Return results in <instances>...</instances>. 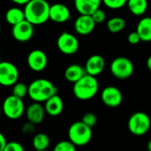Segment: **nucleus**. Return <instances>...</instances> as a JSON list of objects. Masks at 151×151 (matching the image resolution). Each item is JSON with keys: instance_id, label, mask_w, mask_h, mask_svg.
I'll list each match as a JSON object with an SVG mask.
<instances>
[{"instance_id": "1", "label": "nucleus", "mask_w": 151, "mask_h": 151, "mask_svg": "<svg viewBox=\"0 0 151 151\" xmlns=\"http://www.w3.org/2000/svg\"><path fill=\"white\" fill-rule=\"evenodd\" d=\"M50 7L46 0H30L25 4V19L34 26L42 25L50 19Z\"/></svg>"}, {"instance_id": "2", "label": "nucleus", "mask_w": 151, "mask_h": 151, "mask_svg": "<svg viewBox=\"0 0 151 151\" xmlns=\"http://www.w3.org/2000/svg\"><path fill=\"white\" fill-rule=\"evenodd\" d=\"M99 83L96 76L86 73L79 81L73 83V92L74 96L81 101L93 98L98 92Z\"/></svg>"}, {"instance_id": "3", "label": "nucleus", "mask_w": 151, "mask_h": 151, "mask_svg": "<svg viewBox=\"0 0 151 151\" xmlns=\"http://www.w3.org/2000/svg\"><path fill=\"white\" fill-rule=\"evenodd\" d=\"M58 94L57 87L47 79H37L28 86V96L34 101L42 103Z\"/></svg>"}, {"instance_id": "4", "label": "nucleus", "mask_w": 151, "mask_h": 151, "mask_svg": "<svg viewBox=\"0 0 151 151\" xmlns=\"http://www.w3.org/2000/svg\"><path fill=\"white\" fill-rule=\"evenodd\" d=\"M92 127L82 121L73 123L68 129V138L76 146L81 147L89 143L92 138Z\"/></svg>"}, {"instance_id": "5", "label": "nucleus", "mask_w": 151, "mask_h": 151, "mask_svg": "<svg viewBox=\"0 0 151 151\" xmlns=\"http://www.w3.org/2000/svg\"><path fill=\"white\" fill-rule=\"evenodd\" d=\"M151 126V120L148 114L142 111H137L132 114L128 119L127 127L129 132L136 136L146 134Z\"/></svg>"}, {"instance_id": "6", "label": "nucleus", "mask_w": 151, "mask_h": 151, "mask_svg": "<svg viewBox=\"0 0 151 151\" xmlns=\"http://www.w3.org/2000/svg\"><path fill=\"white\" fill-rule=\"evenodd\" d=\"M2 111L6 118L10 119H19L25 112V105L22 98L17 97L13 95L7 96L3 102Z\"/></svg>"}, {"instance_id": "7", "label": "nucleus", "mask_w": 151, "mask_h": 151, "mask_svg": "<svg viewBox=\"0 0 151 151\" xmlns=\"http://www.w3.org/2000/svg\"><path fill=\"white\" fill-rule=\"evenodd\" d=\"M111 74L119 80H126L131 77L134 71L133 62L126 57H118L111 64Z\"/></svg>"}, {"instance_id": "8", "label": "nucleus", "mask_w": 151, "mask_h": 151, "mask_svg": "<svg viewBox=\"0 0 151 151\" xmlns=\"http://www.w3.org/2000/svg\"><path fill=\"white\" fill-rule=\"evenodd\" d=\"M19 80V70L11 62L0 61V85L12 87Z\"/></svg>"}, {"instance_id": "9", "label": "nucleus", "mask_w": 151, "mask_h": 151, "mask_svg": "<svg viewBox=\"0 0 151 151\" xmlns=\"http://www.w3.org/2000/svg\"><path fill=\"white\" fill-rule=\"evenodd\" d=\"M58 49L65 55H73L75 54L79 48V40L73 35L68 32H63L57 40Z\"/></svg>"}, {"instance_id": "10", "label": "nucleus", "mask_w": 151, "mask_h": 151, "mask_svg": "<svg viewBox=\"0 0 151 151\" xmlns=\"http://www.w3.org/2000/svg\"><path fill=\"white\" fill-rule=\"evenodd\" d=\"M35 33L34 25L30 23L26 19L14 26H12V35L13 38L20 42H25L29 41Z\"/></svg>"}, {"instance_id": "11", "label": "nucleus", "mask_w": 151, "mask_h": 151, "mask_svg": "<svg viewBox=\"0 0 151 151\" xmlns=\"http://www.w3.org/2000/svg\"><path fill=\"white\" fill-rule=\"evenodd\" d=\"M101 99L103 103L111 108L119 107L123 101V95L119 88L115 86L105 87L101 94Z\"/></svg>"}, {"instance_id": "12", "label": "nucleus", "mask_w": 151, "mask_h": 151, "mask_svg": "<svg viewBox=\"0 0 151 151\" xmlns=\"http://www.w3.org/2000/svg\"><path fill=\"white\" fill-rule=\"evenodd\" d=\"M28 67L34 72L43 71L48 64V58L44 51L42 50H34L29 52L27 58Z\"/></svg>"}, {"instance_id": "13", "label": "nucleus", "mask_w": 151, "mask_h": 151, "mask_svg": "<svg viewBox=\"0 0 151 151\" xmlns=\"http://www.w3.org/2000/svg\"><path fill=\"white\" fill-rule=\"evenodd\" d=\"M96 25V23L91 15L80 14V16L75 19L74 29L76 33L81 35H88L94 31Z\"/></svg>"}, {"instance_id": "14", "label": "nucleus", "mask_w": 151, "mask_h": 151, "mask_svg": "<svg viewBox=\"0 0 151 151\" xmlns=\"http://www.w3.org/2000/svg\"><path fill=\"white\" fill-rule=\"evenodd\" d=\"M71 12L68 7L63 4L56 3L50 7V19L56 23H64L69 20Z\"/></svg>"}, {"instance_id": "15", "label": "nucleus", "mask_w": 151, "mask_h": 151, "mask_svg": "<svg viewBox=\"0 0 151 151\" xmlns=\"http://www.w3.org/2000/svg\"><path fill=\"white\" fill-rule=\"evenodd\" d=\"M84 67L87 73L96 77L104 70L105 60L104 57H102L101 55H92L88 58Z\"/></svg>"}, {"instance_id": "16", "label": "nucleus", "mask_w": 151, "mask_h": 151, "mask_svg": "<svg viewBox=\"0 0 151 151\" xmlns=\"http://www.w3.org/2000/svg\"><path fill=\"white\" fill-rule=\"evenodd\" d=\"M45 113L46 111L44 106H42L41 103L35 102L27 107L26 111V117L28 121L34 123L35 125H38L43 121Z\"/></svg>"}, {"instance_id": "17", "label": "nucleus", "mask_w": 151, "mask_h": 151, "mask_svg": "<svg viewBox=\"0 0 151 151\" xmlns=\"http://www.w3.org/2000/svg\"><path fill=\"white\" fill-rule=\"evenodd\" d=\"M44 109L48 115L51 117H57L60 115L64 110V103L62 98L58 95H54L44 102Z\"/></svg>"}, {"instance_id": "18", "label": "nucleus", "mask_w": 151, "mask_h": 151, "mask_svg": "<svg viewBox=\"0 0 151 151\" xmlns=\"http://www.w3.org/2000/svg\"><path fill=\"white\" fill-rule=\"evenodd\" d=\"M102 0H74V7L80 14L91 15L100 8Z\"/></svg>"}, {"instance_id": "19", "label": "nucleus", "mask_w": 151, "mask_h": 151, "mask_svg": "<svg viewBox=\"0 0 151 151\" xmlns=\"http://www.w3.org/2000/svg\"><path fill=\"white\" fill-rule=\"evenodd\" d=\"M85 67L78 64L70 65L65 71V78L67 81L74 83L86 74Z\"/></svg>"}, {"instance_id": "20", "label": "nucleus", "mask_w": 151, "mask_h": 151, "mask_svg": "<svg viewBox=\"0 0 151 151\" xmlns=\"http://www.w3.org/2000/svg\"><path fill=\"white\" fill-rule=\"evenodd\" d=\"M136 32L139 34L142 42H151V17H144L140 19Z\"/></svg>"}, {"instance_id": "21", "label": "nucleus", "mask_w": 151, "mask_h": 151, "mask_svg": "<svg viewBox=\"0 0 151 151\" xmlns=\"http://www.w3.org/2000/svg\"><path fill=\"white\" fill-rule=\"evenodd\" d=\"M25 19L24 10H21L19 7H12L7 10L5 12V20L11 26H14L15 24Z\"/></svg>"}, {"instance_id": "22", "label": "nucleus", "mask_w": 151, "mask_h": 151, "mask_svg": "<svg viewBox=\"0 0 151 151\" xmlns=\"http://www.w3.org/2000/svg\"><path fill=\"white\" fill-rule=\"evenodd\" d=\"M127 5L134 15L142 16L148 9V0H127Z\"/></svg>"}, {"instance_id": "23", "label": "nucleus", "mask_w": 151, "mask_h": 151, "mask_svg": "<svg viewBox=\"0 0 151 151\" xmlns=\"http://www.w3.org/2000/svg\"><path fill=\"white\" fill-rule=\"evenodd\" d=\"M50 137L43 133H40L35 135L32 140V144L35 150L38 151H42L47 150L50 146Z\"/></svg>"}, {"instance_id": "24", "label": "nucleus", "mask_w": 151, "mask_h": 151, "mask_svg": "<svg viewBox=\"0 0 151 151\" xmlns=\"http://www.w3.org/2000/svg\"><path fill=\"white\" fill-rule=\"evenodd\" d=\"M106 26L111 33L117 34L126 27V20L121 17H113L107 21Z\"/></svg>"}, {"instance_id": "25", "label": "nucleus", "mask_w": 151, "mask_h": 151, "mask_svg": "<svg viewBox=\"0 0 151 151\" xmlns=\"http://www.w3.org/2000/svg\"><path fill=\"white\" fill-rule=\"evenodd\" d=\"M28 94V86H27L23 82H16L12 86V95L19 97L24 98Z\"/></svg>"}, {"instance_id": "26", "label": "nucleus", "mask_w": 151, "mask_h": 151, "mask_svg": "<svg viewBox=\"0 0 151 151\" xmlns=\"http://www.w3.org/2000/svg\"><path fill=\"white\" fill-rule=\"evenodd\" d=\"M76 150V146L69 140V141H61L58 142L54 148L55 151H74Z\"/></svg>"}, {"instance_id": "27", "label": "nucleus", "mask_w": 151, "mask_h": 151, "mask_svg": "<svg viewBox=\"0 0 151 151\" xmlns=\"http://www.w3.org/2000/svg\"><path fill=\"white\" fill-rule=\"evenodd\" d=\"M102 2L110 9H119L127 4V0H102Z\"/></svg>"}, {"instance_id": "28", "label": "nucleus", "mask_w": 151, "mask_h": 151, "mask_svg": "<svg viewBox=\"0 0 151 151\" xmlns=\"http://www.w3.org/2000/svg\"><path fill=\"white\" fill-rule=\"evenodd\" d=\"M81 121L83 123H85L86 125H88L90 127H93L96 125L97 122V118L96 116L95 113L93 112H87L86 114H84V116L82 117Z\"/></svg>"}, {"instance_id": "29", "label": "nucleus", "mask_w": 151, "mask_h": 151, "mask_svg": "<svg viewBox=\"0 0 151 151\" xmlns=\"http://www.w3.org/2000/svg\"><path fill=\"white\" fill-rule=\"evenodd\" d=\"M93 19L95 20V22L96 24H100L103 23L105 19H106V13L104 10H102L101 8H98L96 11H95L92 14H91Z\"/></svg>"}, {"instance_id": "30", "label": "nucleus", "mask_w": 151, "mask_h": 151, "mask_svg": "<svg viewBox=\"0 0 151 151\" xmlns=\"http://www.w3.org/2000/svg\"><path fill=\"white\" fill-rule=\"evenodd\" d=\"M24 148L23 146L17 142H7L5 147H4V151H23Z\"/></svg>"}, {"instance_id": "31", "label": "nucleus", "mask_w": 151, "mask_h": 151, "mask_svg": "<svg viewBox=\"0 0 151 151\" xmlns=\"http://www.w3.org/2000/svg\"><path fill=\"white\" fill-rule=\"evenodd\" d=\"M127 41H128V42H129L130 44H132V45H136V44H138L140 42H142L141 37H140L139 34H138L136 31L132 32V33H130V34L128 35V36H127Z\"/></svg>"}, {"instance_id": "32", "label": "nucleus", "mask_w": 151, "mask_h": 151, "mask_svg": "<svg viewBox=\"0 0 151 151\" xmlns=\"http://www.w3.org/2000/svg\"><path fill=\"white\" fill-rule=\"evenodd\" d=\"M35 124L28 121L27 123H25L23 126H22V128H21V132L24 134H31L35 132Z\"/></svg>"}, {"instance_id": "33", "label": "nucleus", "mask_w": 151, "mask_h": 151, "mask_svg": "<svg viewBox=\"0 0 151 151\" xmlns=\"http://www.w3.org/2000/svg\"><path fill=\"white\" fill-rule=\"evenodd\" d=\"M6 143H7V142H6L4 135L2 133H0V151L4 150V147H5Z\"/></svg>"}, {"instance_id": "34", "label": "nucleus", "mask_w": 151, "mask_h": 151, "mask_svg": "<svg viewBox=\"0 0 151 151\" xmlns=\"http://www.w3.org/2000/svg\"><path fill=\"white\" fill-rule=\"evenodd\" d=\"M11 1H12L13 3H15L16 4H19V5H25L30 0H11Z\"/></svg>"}, {"instance_id": "35", "label": "nucleus", "mask_w": 151, "mask_h": 151, "mask_svg": "<svg viewBox=\"0 0 151 151\" xmlns=\"http://www.w3.org/2000/svg\"><path fill=\"white\" fill-rule=\"evenodd\" d=\"M146 65H147L148 69H149V70L151 72V55L149 57V58H148L147 62H146Z\"/></svg>"}, {"instance_id": "36", "label": "nucleus", "mask_w": 151, "mask_h": 151, "mask_svg": "<svg viewBox=\"0 0 151 151\" xmlns=\"http://www.w3.org/2000/svg\"><path fill=\"white\" fill-rule=\"evenodd\" d=\"M148 150L151 151V139L149 141V142H148Z\"/></svg>"}, {"instance_id": "37", "label": "nucleus", "mask_w": 151, "mask_h": 151, "mask_svg": "<svg viewBox=\"0 0 151 151\" xmlns=\"http://www.w3.org/2000/svg\"><path fill=\"white\" fill-rule=\"evenodd\" d=\"M2 112H3V111H2V108L0 107V116H1V114H2Z\"/></svg>"}, {"instance_id": "38", "label": "nucleus", "mask_w": 151, "mask_h": 151, "mask_svg": "<svg viewBox=\"0 0 151 151\" xmlns=\"http://www.w3.org/2000/svg\"><path fill=\"white\" fill-rule=\"evenodd\" d=\"M0 34H1V26H0Z\"/></svg>"}]
</instances>
